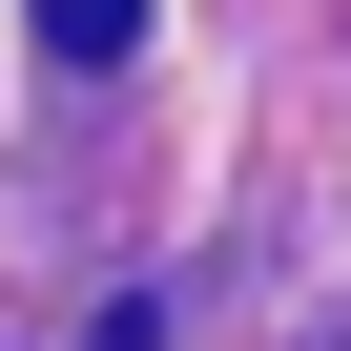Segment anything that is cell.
<instances>
[{"label":"cell","mask_w":351,"mask_h":351,"mask_svg":"<svg viewBox=\"0 0 351 351\" xmlns=\"http://www.w3.org/2000/svg\"><path fill=\"white\" fill-rule=\"evenodd\" d=\"M21 21H42L62 62H124V42H145V0H21Z\"/></svg>","instance_id":"6da1fadb"}]
</instances>
